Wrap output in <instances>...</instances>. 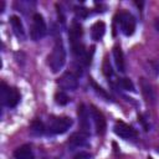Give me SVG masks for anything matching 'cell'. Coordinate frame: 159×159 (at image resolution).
Segmentation results:
<instances>
[{
  "mask_svg": "<svg viewBox=\"0 0 159 159\" xmlns=\"http://www.w3.org/2000/svg\"><path fill=\"white\" fill-rule=\"evenodd\" d=\"M47 63H48L50 70L53 73H57L63 68V66L66 63V48H65L61 39L56 40L53 48L47 57Z\"/></svg>",
  "mask_w": 159,
  "mask_h": 159,
  "instance_id": "cell-1",
  "label": "cell"
},
{
  "mask_svg": "<svg viewBox=\"0 0 159 159\" xmlns=\"http://www.w3.org/2000/svg\"><path fill=\"white\" fill-rule=\"evenodd\" d=\"M47 34V26L43 16L39 12H35L32 15V21H31V30H30V37L34 41H39L43 39Z\"/></svg>",
  "mask_w": 159,
  "mask_h": 159,
  "instance_id": "cell-2",
  "label": "cell"
},
{
  "mask_svg": "<svg viewBox=\"0 0 159 159\" xmlns=\"http://www.w3.org/2000/svg\"><path fill=\"white\" fill-rule=\"evenodd\" d=\"M0 92H1V102L5 107L9 108H14L17 106V103L20 102V92L17 91V88L15 87H10L6 83H1L0 87Z\"/></svg>",
  "mask_w": 159,
  "mask_h": 159,
  "instance_id": "cell-3",
  "label": "cell"
},
{
  "mask_svg": "<svg viewBox=\"0 0 159 159\" xmlns=\"http://www.w3.org/2000/svg\"><path fill=\"white\" fill-rule=\"evenodd\" d=\"M72 119L70 117H55L50 119L46 130L50 134H63L72 127Z\"/></svg>",
  "mask_w": 159,
  "mask_h": 159,
  "instance_id": "cell-4",
  "label": "cell"
},
{
  "mask_svg": "<svg viewBox=\"0 0 159 159\" xmlns=\"http://www.w3.org/2000/svg\"><path fill=\"white\" fill-rule=\"evenodd\" d=\"M116 21L118 22L120 31L125 36H132L135 31V19L130 12L120 11L116 16Z\"/></svg>",
  "mask_w": 159,
  "mask_h": 159,
  "instance_id": "cell-5",
  "label": "cell"
},
{
  "mask_svg": "<svg viewBox=\"0 0 159 159\" xmlns=\"http://www.w3.org/2000/svg\"><path fill=\"white\" fill-rule=\"evenodd\" d=\"M89 113H91V119L93 120V124H94L96 133L99 135H103L106 132V128H107V123H106V118H104L103 113L99 109H97L94 106H91Z\"/></svg>",
  "mask_w": 159,
  "mask_h": 159,
  "instance_id": "cell-6",
  "label": "cell"
},
{
  "mask_svg": "<svg viewBox=\"0 0 159 159\" xmlns=\"http://www.w3.org/2000/svg\"><path fill=\"white\" fill-rule=\"evenodd\" d=\"M77 116H78V122L81 127V132L84 134H89L91 132V113L87 109L84 104H80L77 109Z\"/></svg>",
  "mask_w": 159,
  "mask_h": 159,
  "instance_id": "cell-7",
  "label": "cell"
},
{
  "mask_svg": "<svg viewBox=\"0 0 159 159\" xmlns=\"http://www.w3.org/2000/svg\"><path fill=\"white\" fill-rule=\"evenodd\" d=\"M113 130H114V133L118 137H120L123 139H132V138H135L137 137L135 129L132 125H129V124H127V123H124L122 120H117L114 123Z\"/></svg>",
  "mask_w": 159,
  "mask_h": 159,
  "instance_id": "cell-8",
  "label": "cell"
},
{
  "mask_svg": "<svg viewBox=\"0 0 159 159\" xmlns=\"http://www.w3.org/2000/svg\"><path fill=\"white\" fill-rule=\"evenodd\" d=\"M58 84L65 91H75L78 87V80L72 72H66L60 77Z\"/></svg>",
  "mask_w": 159,
  "mask_h": 159,
  "instance_id": "cell-9",
  "label": "cell"
},
{
  "mask_svg": "<svg viewBox=\"0 0 159 159\" xmlns=\"http://www.w3.org/2000/svg\"><path fill=\"white\" fill-rule=\"evenodd\" d=\"M140 88H142V93L144 98L147 99V102L150 104H154L157 96H155V91L153 89V86L150 84V82L147 81L145 78H140Z\"/></svg>",
  "mask_w": 159,
  "mask_h": 159,
  "instance_id": "cell-10",
  "label": "cell"
},
{
  "mask_svg": "<svg viewBox=\"0 0 159 159\" xmlns=\"http://www.w3.org/2000/svg\"><path fill=\"white\" fill-rule=\"evenodd\" d=\"M10 25H11V29H12L15 36L20 40H25L26 32H25V29H24V25H22L20 17L16 16V15L10 16Z\"/></svg>",
  "mask_w": 159,
  "mask_h": 159,
  "instance_id": "cell-11",
  "label": "cell"
},
{
  "mask_svg": "<svg viewBox=\"0 0 159 159\" xmlns=\"http://www.w3.org/2000/svg\"><path fill=\"white\" fill-rule=\"evenodd\" d=\"M113 58H114V63H116V67L119 72H125V61H124V55H123V51L120 48V46L116 45L113 47Z\"/></svg>",
  "mask_w": 159,
  "mask_h": 159,
  "instance_id": "cell-12",
  "label": "cell"
},
{
  "mask_svg": "<svg viewBox=\"0 0 159 159\" xmlns=\"http://www.w3.org/2000/svg\"><path fill=\"white\" fill-rule=\"evenodd\" d=\"M14 157L15 159H35V154L30 144H24L16 148L14 152Z\"/></svg>",
  "mask_w": 159,
  "mask_h": 159,
  "instance_id": "cell-13",
  "label": "cell"
},
{
  "mask_svg": "<svg viewBox=\"0 0 159 159\" xmlns=\"http://www.w3.org/2000/svg\"><path fill=\"white\" fill-rule=\"evenodd\" d=\"M86 143H87V134H84L82 132L72 134L68 140V145L71 148H81V147L86 145Z\"/></svg>",
  "mask_w": 159,
  "mask_h": 159,
  "instance_id": "cell-14",
  "label": "cell"
},
{
  "mask_svg": "<svg viewBox=\"0 0 159 159\" xmlns=\"http://www.w3.org/2000/svg\"><path fill=\"white\" fill-rule=\"evenodd\" d=\"M104 32H106V25L103 21H97L91 27V36H92V40L94 41H99L103 37Z\"/></svg>",
  "mask_w": 159,
  "mask_h": 159,
  "instance_id": "cell-15",
  "label": "cell"
},
{
  "mask_svg": "<svg viewBox=\"0 0 159 159\" xmlns=\"http://www.w3.org/2000/svg\"><path fill=\"white\" fill-rule=\"evenodd\" d=\"M144 68L150 76L153 77L159 76V61L158 60H148L144 65Z\"/></svg>",
  "mask_w": 159,
  "mask_h": 159,
  "instance_id": "cell-16",
  "label": "cell"
},
{
  "mask_svg": "<svg viewBox=\"0 0 159 159\" xmlns=\"http://www.w3.org/2000/svg\"><path fill=\"white\" fill-rule=\"evenodd\" d=\"M55 102L57 104H60V106H65V104H67L70 102V98L63 91H58L55 94Z\"/></svg>",
  "mask_w": 159,
  "mask_h": 159,
  "instance_id": "cell-17",
  "label": "cell"
},
{
  "mask_svg": "<svg viewBox=\"0 0 159 159\" xmlns=\"http://www.w3.org/2000/svg\"><path fill=\"white\" fill-rule=\"evenodd\" d=\"M31 128H32V132L36 133V134H42V133L45 132V129H46V127L43 125V123L40 122V120H35V122L32 123Z\"/></svg>",
  "mask_w": 159,
  "mask_h": 159,
  "instance_id": "cell-18",
  "label": "cell"
},
{
  "mask_svg": "<svg viewBox=\"0 0 159 159\" xmlns=\"http://www.w3.org/2000/svg\"><path fill=\"white\" fill-rule=\"evenodd\" d=\"M122 88H124L125 91H130V92H134V84L133 82L129 80V78H120L119 81Z\"/></svg>",
  "mask_w": 159,
  "mask_h": 159,
  "instance_id": "cell-19",
  "label": "cell"
},
{
  "mask_svg": "<svg viewBox=\"0 0 159 159\" xmlns=\"http://www.w3.org/2000/svg\"><path fill=\"white\" fill-rule=\"evenodd\" d=\"M103 73H104V76L106 77H112L113 76V70H112V65L109 63V61H108V58H104V62H103Z\"/></svg>",
  "mask_w": 159,
  "mask_h": 159,
  "instance_id": "cell-20",
  "label": "cell"
},
{
  "mask_svg": "<svg viewBox=\"0 0 159 159\" xmlns=\"http://www.w3.org/2000/svg\"><path fill=\"white\" fill-rule=\"evenodd\" d=\"M91 84L93 86L94 91H96L98 94H101V96H102V97H104V98H108V94L106 93V91H103V88H102V87H99L94 81H91Z\"/></svg>",
  "mask_w": 159,
  "mask_h": 159,
  "instance_id": "cell-21",
  "label": "cell"
},
{
  "mask_svg": "<svg viewBox=\"0 0 159 159\" xmlns=\"http://www.w3.org/2000/svg\"><path fill=\"white\" fill-rule=\"evenodd\" d=\"M91 158H92V155L87 152H80L78 154H76L73 157V159H91Z\"/></svg>",
  "mask_w": 159,
  "mask_h": 159,
  "instance_id": "cell-22",
  "label": "cell"
},
{
  "mask_svg": "<svg viewBox=\"0 0 159 159\" xmlns=\"http://www.w3.org/2000/svg\"><path fill=\"white\" fill-rule=\"evenodd\" d=\"M154 27H155V30L159 32V17H157V19L154 20Z\"/></svg>",
  "mask_w": 159,
  "mask_h": 159,
  "instance_id": "cell-23",
  "label": "cell"
},
{
  "mask_svg": "<svg viewBox=\"0 0 159 159\" xmlns=\"http://www.w3.org/2000/svg\"><path fill=\"white\" fill-rule=\"evenodd\" d=\"M158 152H159V147H158Z\"/></svg>",
  "mask_w": 159,
  "mask_h": 159,
  "instance_id": "cell-24",
  "label": "cell"
}]
</instances>
